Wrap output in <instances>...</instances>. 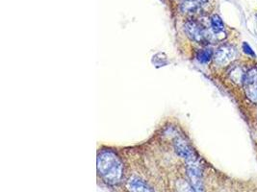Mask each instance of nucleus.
I'll return each mask as SVG.
<instances>
[{"label": "nucleus", "mask_w": 257, "mask_h": 192, "mask_svg": "<svg viewBox=\"0 0 257 192\" xmlns=\"http://www.w3.org/2000/svg\"><path fill=\"white\" fill-rule=\"evenodd\" d=\"M243 49H244V51H245L247 54L255 56V52L252 50L251 46H250L248 43H244V44H243Z\"/></svg>", "instance_id": "9b49d317"}, {"label": "nucleus", "mask_w": 257, "mask_h": 192, "mask_svg": "<svg viewBox=\"0 0 257 192\" xmlns=\"http://www.w3.org/2000/svg\"><path fill=\"white\" fill-rule=\"evenodd\" d=\"M210 23H211V29L213 30V32L215 34H219V33L224 32L225 25H224V22H223V21L221 20V18L219 16H217V15L213 16L211 18Z\"/></svg>", "instance_id": "1a4fd4ad"}, {"label": "nucleus", "mask_w": 257, "mask_h": 192, "mask_svg": "<svg viewBox=\"0 0 257 192\" xmlns=\"http://www.w3.org/2000/svg\"><path fill=\"white\" fill-rule=\"evenodd\" d=\"M187 175L195 192H205L201 166L197 161L187 163Z\"/></svg>", "instance_id": "f03ea898"}, {"label": "nucleus", "mask_w": 257, "mask_h": 192, "mask_svg": "<svg viewBox=\"0 0 257 192\" xmlns=\"http://www.w3.org/2000/svg\"><path fill=\"white\" fill-rule=\"evenodd\" d=\"M185 31L191 40L199 43H205L209 41V35L206 28L197 21H188L185 24Z\"/></svg>", "instance_id": "7ed1b4c3"}, {"label": "nucleus", "mask_w": 257, "mask_h": 192, "mask_svg": "<svg viewBox=\"0 0 257 192\" xmlns=\"http://www.w3.org/2000/svg\"><path fill=\"white\" fill-rule=\"evenodd\" d=\"M236 50L231 45H223L215 53V62L220 65H226L232 62L236 57Z\"/></svg>", "instance_id": "39448f33"}, {"label": "nucleus", "mask_w": 257, "mask_h": 192, "mask_svg": "<svg viewBox=\"0 0 257 192\" xmlns=\"http://www.w3.org/2000/svg\"><path fill=\"white\" fill-rule=\"evenodd\" d=\"M98 171L106 183L116 185L123 178L124 165L116 153L103 150L98 156Z\"/></svg>", "instance_id": "f257e3e1"}, {"label": "nucleus", "mask_w": 257, "mask_h": 192, "mask_svg": "<svg viewBox=\"0 0 257 192\" xmlns=\"http://www.w3.org/2000/svg\"><path fill=\"white\" fill-rule=\"evenodd\" d=\"M206 1V0H185L182 4V9L186 12H195Z\"/></svg>", "instance_id": "6e6552de"}, {"label": "nucleus", "mask_w": 257, "mask_h": 192, "mask_svg": "<svg viewBox=\"0 0 257 192\" xmlns=\"http://www.w3.org/2000/svg\"><path fill=\"white\" fill-rule=\"evenodd\" d=\"M176 149H177V152L179 153V155L181 156L183 159H185V161L187 163L198 160L194 150L186 143V141H184L182 139H178L176 141Z\"/></svg>", "instance_id": "423d86ee"}, {"label": "nucleus", "mask_w": 257, "mask_h": 192, "mask_svg": "<svg viewBox=\"0 0 257 192\" xmlns=\"http://www.w3.org/2000/svg\"><path fill=\"white\" fill-rule=\"evenodd\" d=\"M128 188L130 192H154L144 181L138 178H133L129 181Z\"/></svg>", "instance_id": "0eeeda50"}, {"label": "nucleus", "mask_w": 257, "mask_h": 192, "mask_svg": "<svg viewBox=\"0 0 257 192\" xmlns=\"http://www.w3.org/2000/svg\"><path fill=\"white\" fill-rule=\"evenodd\" d=\"M198 60L202 63H207L212 57V51L210 49H204L198 53Z\"/></svg>", "instance_id": "9d476101"}, {"label": "nucleus", "mask_w": 257, "mask_h": 192, "mask_svg": "<svg viewBox=\"0 0 257 192\" xmlns=\"http://www.w3.org/2000/svg\"><path fill=\"white\" fill-rule=\"evenodd\" d=\"M243 84L246 88L247 96L257 103V68H252L246 72Z\"/></svg>", "instance_id": "20e7f679"}]
</instances>
